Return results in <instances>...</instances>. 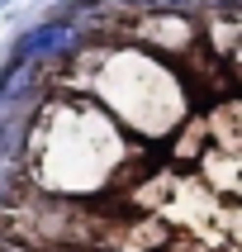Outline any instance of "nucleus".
Segmentation results:
<instances>
[{
    "label": "nucleus",
    "mask_w": 242,
    "mask_h": 252,
    "mask_svg": "<svg viewBox=\"0 0 242 252\" xmlns=\"http://www.w3.org/2000/svg\"><path fill=\"white\" fill-rule=\"evenodd\" d=\"M76 43H81V29L67 24V19H48V24L28 29L24 38L14 43L10 62H43V57H67L76 53Z\"/></svg>",
    "instance_id": "f257e3e1"
},
{
    "label": "nucleus",
    "mask_w": 242,
    "mask_h": 252,
    "mask_svg": "<svg viewBox=\"0 0 242 252\" xmlns=\"http://www.w3.org/2000/svg\"><path fill=\"white\" fill-rule=\"evenodd\" d=\"M124 5H142V10H181V5H195V0H124Z\"/></svg>",
    "instance_id": "f03ea898"
},
{
    "label": "nucleus",
    "mask_w": 242,
    "mask_h": 252,
    "mask_svg": "<svg viewBox=\"0 0 242 252\" xmlns=\"http://www.w3.org/2000/svg\"><path fill=\"white\" fill-rule=\"evenodd\" d=\"M0 5H5V0H0Z\"/></svg>",
    "instance_id": "7ed1b4c3"
}]
</instances>
